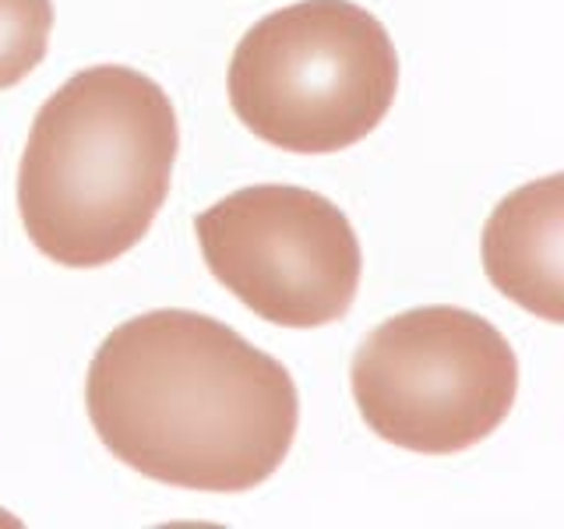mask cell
I'll list each match as a JSON object with an SVG mask.
<instances>
[{
    "label": "cell",
    "mask_w": 564,
    "mask_h": 529,
    "mask_svg": "<svg viewBox=\"0 0 564 529\" xmlns=\"http://www.w3.org/2000/svg\"><path fill=\"white\" fill-rule=\"evenodd\" d=\"M85 402L99 441L123 466L219 494L269 481L300 423L286 367L216 317L173 307L106 335Z\"/></svg>",
    "instance_id": "obj_1"
},
{
    "label": "cell",
    "mask_w": 564,
    "mask_h": 529,
    "mask_svg": "<svg viewBox=\"0 0 564 529\" xmlns=\"http://www.w3.org/2000/svg\"><path fill=\"white\" fill-rule=\"evenodd\" d=\"M176 145L163 85L123 64L78 71L35 114L18 166L29 240L67 269L128 255L166 202Z\"/></svg>",
    "instance_id": "obj_2"
},
{
    "label": "cell",
    "mask_w": 564,
    "mask_h": 529,
    "mask_svg": "<svg viewBox=\"0 0 564 529\" xmlns=\"http://www.w3.org/2000/svg\"><path fill=\"white\" fill-rule=\"evenodd\" d=\"M399 93L388 29L352 0H300L243 32L229 106L264 145L325 155L364 141Z\"/></svg>",
    "instance_id": "obj_3"
},
{
    "label": "cell",
    "mask_w": 564,
    "mask_h": 529,
    "mask_svg": "<svg viewBox=\"0 0 564 529\" xmlns=\"http://www.w3.org/2000/svg\"><path fill=\"white\" fill-rule=\"evenodd\" d=\"M352 399L388 445L452 455L501 428L519 392V360L487 317L416 307L388 317L352 357Z\"/></svg>",
    "instance_id": "obj_4"
},
{
    "label": "cell",
    "mask_w": 564,
    "mask_h": 529,
    "mask_svg": "<svg viewBox=\"0 0 564 529\" xmlns=\"http://www.w3.org/2000/svg\"><path fill=\"white\" fill-rule=\"evenodd\" d=\"M212 276L243 307L282 328H322L346 317L364 255L346 212L293 184L226 194L194 219Z\"/></svg>",
    "instance_id": "obj_5"
},
{
    "label": "cell",
    "mask_w": 564,
    "mask_h": 529,
    "mask_svg": "<svg viewBox=\"0 0 564 529\" xmlns=\"http://www.w3.org/2000/svg\"><path fill=\"white\" fill-rule=\"evenodd\" d=\"M564 181L561 173L525 184L490 212L484 229L487 279L519 307L564 322Z\"/></svg>",
    "instance_id": "obj_6"
},
{
    "label": "cell",
    "mask_w": 564,
    "mask_h": 529,
    "mask_svg": "<svg viewBox=\"0 0 564 529\" xmlns=\"http://www.w3.org/2000/svg\"><path fill=\"white\" fill-rule=\"evenodd\" d=\"M53 32V0H0V93L43 64Z\"/></svg>",
    "instance_id": "obj_7"
}]
</instances>
